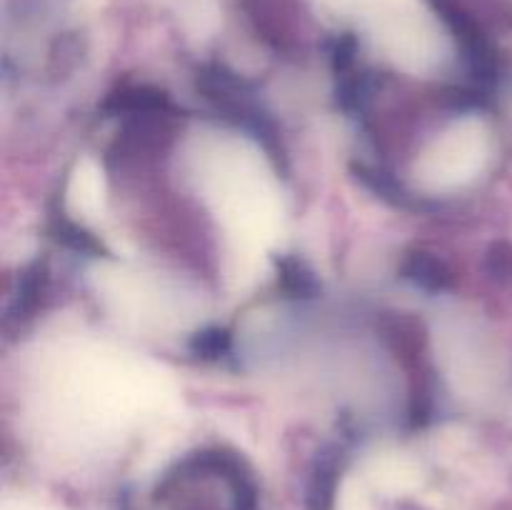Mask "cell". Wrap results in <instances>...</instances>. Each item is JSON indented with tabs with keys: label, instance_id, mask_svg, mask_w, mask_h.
<instances>
[{
	"label": "cell",
	"instance_id": "obj_1",
	"mask_svg": "<svg viewBox=\"0 0 512 510\" xmlns=\"http://www.w3.org/2000/svg\"><path fill=\"white\" fill-rule=\"evenodd\" d=\"M245 8L270 43L278 45V48L293 45L300 18L295 0H245Z\"/></svg>",
	"mask_w": 512,
	"mask_h": 510
},
{
	"label": "cell",
	"instance_id": "obj_2",
	"mask_svg": "<svg viewBox=\"0 0 512 510\" xmlns=\"http://www.w3.org/2000/svg\"><path fill=\"white\" fill-rule=\"evenodd\" d=\"M405 278L415 285V288H423L428 293H443L453 285V270L445 260L435 258L433 253H415L405 260L403 268Z\"/></svg>",
	"mask_w": 512,
	"mask_h": 510
}]
</instances>
